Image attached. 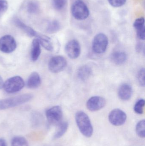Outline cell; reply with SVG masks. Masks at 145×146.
<instances>
[{
  "instance_id": "1",
  "label": "cell",
  "mask_w": 145,
  "mask_h": 146,
  "mask_svg": "<svg viewBox=\"0 0 145 146\" xmlns=\"http://www.w3.org/2000/svg\"><path fill=\"white\" fill-rule=\"evenodd\" d=\"M75 121L82 134L87 138L91 137L93 128L88 115L84 111H78L75 115Z\"/></svg>"
},
{
  "instance_id": "2",
  "label": "cell",
  "mask_w": 145,
  "mask_h": 146,
  "mask_svg": "<svg viewBox=\"0 0 145 146\" xmlns=\"http://www.w3.org/2000/svg\"><path fill=\"white\" fill-rule=\"evenodd\" d=\"M33 98V96L32 94H26L16 97L0 100V110L23 104L31 100Z\"/></svg>"
},
{
  "instance_id": "3",
  "label": "cell",
  "mask_w": 145,
  "mask_h": 146,
  "mask_svg": "<svg viewBox=\"0 0 145 146\" xmlns=\"http://www.w3.org/2000/svg\"><path fill=\"white\" fill-rule=\"evenodd\" d=\"M71 12L73 17L78 20L86 19L90 14L87 6L82 0H77L74 2L72 6Z\"/></svg>"
},
{
  "instance_id": "4",
  "label": "cell",
  "mask_w": 145,
  "mask_h": 146,
  "mask_svg": "<svg viewBox=\"0 0 145 146\" xmlns=\"http://www.w3.org/2000/svg\"><path fill=\"white\" fill-rule=\"evenodd\" d=\"M24 85L23 78L18 76H15L9 78L4 82L3 88L8 93H14L20 91Z\"/></svg>"
},
{
  "instance_id": "5",
  "label": "cell",
  "mask_w": 145,
  "mask_h": 146,
  "mask_svg": "<svg viewBox=\"0 0 145 146\" xmlns=\"http://www.w3.org/2000/svg\"><path fill=\"white\" fill-rule=\"evenodd\" d=\"M108 45V38L103 33L97 34L94 38L92 44L93 51L97 54L104 53Z\"/></svg>"
},
{
  "instance_id": "6",
  "label": "cell",
  "mask_w": 145,
  "mask_h": 146,
  "mask_svg": "<svg viewBox=\"0 0 145 146\" xmlns=\"http://www.w3.org/2000/svg\"><path fill=\"white\" fill-rule=\"evenodd\" d=\"M46 117L49 123L52 125H58L62 121L63 113L61 107L58 106H53L47 110Z\"/></svg>"
},
{
  "instance_id": "7",
  "label": "cell",
  "mask_w": 145,
  "mask_h": 146,
  "mask_svg": "<svg viewBox=\"0 0 145 146\" xmlns=\"http://www.w3.org/2000/svg\"><path fill=\"white\" fill-rule=\"evenodd\" d=\"M17 47V44L13 37L7 35L0 38V50L4 53H12Z\"/></svg>"
},
{
  "instance_id": "8",
  "label": "cell",
  "mask_w": 145,
  "mask_h": 146,
  "mask_svg": "<svg viewBox=\"0 0 145 146\" xmlns=\"http://www.w3.org/2000/svg\"><path fill=\"white\" fill-rule=\"evenodd\" d=\"M67 61L64 57L60 56L52 57L49 62L48 67L52 72L58 73L62 72L66 67Z\"/></svg>"
},
{
  "instance_id": "9",
  "label": "cell",
  "mask_w": 145,
  "mask_h": 146,
  "mask_svg": "<svg viewBox=\"0 0 145 146\" xmlns=\"http://www.w3.org/2000/svg\"><path fill=\"white\" fill-rule=\"evenodd\" d=\"M127 119L126 113L120 109H114L109 114V121L114 126H120L123 125Z\"/></svg>"
},
{
  "instance_id": "10",
  "label": "cell",
  "mask_w": 145,
  "mask_h": 146,
  "mask_svg": "<svg viewBox=\"0 0 145 146\" xmlns=\"http://www.w3.org/2000/svg\"><path fill=\"white\" fill-rule=\"evenodd\" d=\"M66 54L72 59L78 58L81 54V48L80 44L77 40L72 39L68 42L65 46Z\"/></svg>"
},
{
  "instance_id": "11",
  "label": "cell",
  "mask_w": 145,
  "mask_h": 146,
  "mask_svg": "<svg viewBox=\"0 0 145 146\" xmlns=\"http://www.w3.org/2000/svg\"><path fill=\"white\" fill-rule=\"evenodd\" d=\"M106 101L104 98L95 96L91 97L87 101V108L91 111H95L104 108Z\"/></svg>"
},
{
  "instance_id": "12",
  "label": "cell",
  "mask_w": 145,
  "mask_h": 146,
  "mask_svg": "<svg viewBox=\"0 0 145 146\" xmlns=\"http://www.w3.org/2000/svg\"><path fill=\"white\" fill-rule=\"evenodd\" d=\"M134 27L136 31L138 38L144 40L145 38V19L144 17L138 18L135 21Z\"/></svg>"
},
{
  "instance_id": "13",
  "label": "cell",
  "mask_w": 145,
  "mask_h": 146,
  "mask_svg": "<svg viewBox=\"0 0 145 146\" xmlns=\"http://www.w3.org/2000/svg\"><path fill=\"white\" fill-rule=\"evenodd\" d=\"M132 94L133 88L129 84H123L118 89V97L122 100L124 101L129 100L132 97Z\"/></svg>"
},
{
  "instance_id": "14",
  "label": "cell",
  "mask_w": 145,
  "mask_h": 146,
  "mask_svg": "<svg viewBox=\"0 0 145 146\" xmlns=\"http://www.w3.org/2000/svg\"><path fill=\"white\" fill-rule=\"evenodd\" d=\"M111 59L112 61L116 65H121L127 60V56L123 51H115L112 54Z\"/></svg>"
},
{
  "instance_id": "15",
  "label": "cell",
  "mask_w": 145,
  "mask_h": 146,
  "mask_svg": "<svg viewBox=\"0 0 145 146\" xmlns=\"http://www.w3.org/2000/svg\"><path fill=\"white\" fill-rule=\"evenodd\" d=\"M41 84V78L38 73L36 72H32L30 75L27 80V87L31 89L37 88Z\"/></svg>"
},
{
  "instance_id": "16",
  "label": "cell",
  "mask_w": 145,
  "mask_h": 146,
  "mask_svg": "<svg viewBox=\"0 0 145 146\" xmlns=\"http://www.w3.org/2000/svg\"><path fill=\"white\" fill-rule=\"evenodd\" d=\"M93 73V70L89 66L84 65L82 66L77 71V77L81 80L84 81L87 80L91 76Z\"/></svg>"
},
{
  "instance_id": "17",
  "label": "cell",
  "mask_w": 145,
  "mask_h": 146,
  "mask_svg": "<svg viewBox=\"0 0 145 146\" xmlns=\"http://www.w3.org/2000/svg\"><path fill=\"white\" fill-rule=\"evenodd\" d=\"M14 25L19 28L20 29L24 31L25 33L30 37L35 36H37V33L36 32L33 30L32 28L26 25L24 22H22L20 20L16 19L14 20Z\"/></svg>"
},
{
  "instance_id": "18",
  "label": "cell",
  "mask_w": 145,
  "mask_h": 146,
  "mask_svg": "<svg viewBox=\"0 0 145 146\" xmlns=\"http://www.w3.org/2000/svg\"><path fill=\"white\" fill-rule=\"evenodd\" d=\"M41 53V44L37 38L34 39L31 44V58L33 61L37 60Z\"/></svg>"
},
{
  "instance_id": "19",
  "label": "cell",
  "mask_w": 145,
  "mask_h": 146,
  "mask_svg": "<svg viewBox=\"0 0 145 146\" xmlns=\"http://www.w3.org/2000/svg\"><path fill=\"white\" fill-rule=\"evenodd\" d=\"M37 38L40 44L45 49L49 51H52L54 49L53 43L50 38L46 36H39Z\"/></svg>"
},
{
  "instance_id": "20",
  "label": "cell",
  "mask_w": 145,
  "mask_h": 146,
  "mask_svg": "<svg viewBox=\"0 0 145 146\" xmlns=\"http://www.w3.org/2000/svg\"><path fill=\"white\" fill-rule=\"evenodd\" d=\"M56 131L53 135L54 139H57L61 138L67 131L69 124L66 121H61L57 125Z\"/></svg>"
},
{
  "instance_id": "21",
  "label": "cell",
  "mask_w": 145,
  "mask_h": 146,
  "mask_svg": "<svg viewBox=\"0 0 145 146\" xmlns=\"http://www.w3.org/2000/svg\"><path fill=\"white\" fill-rule=\"evenodd\" d=\"M60 23L57 20L50 21L47 27V32L49 33L52 34L59 31L60 29Z\"/></svg>"
},
{
  "instance_id": "22",
  "label": "cell",
  "mask_w": 145,
  "mask_h": 146,
  "mask_svg": "<svg viewBox=\"0 0 145 146\" xmlns=\"http://www.w3.org/2000/svg\"><path fill=\"white\" fill-rule=\"evenodd\" d=\"M11 146H29V145L25 138L18 136L13 138L11 141Z\"/></svg>"
},
{
  "instance_id": "23",
  "label": "cell",
  "mask_w": 145,
  "mask_h": 146,
  "mask_svg": "<svg viewBox=\"0 0 145 146\" xmlns=\"http://www.w3.org/2000/svg\"><path fill=\"white\" fill-rule=\"evenodd\" d=\"M136 132L139 137L144 138L145 136V121L141 120L138 123L136 126Z\"/></svg>"
},
{
  "instance_id": "24",
  "label": "cell",
  "mask_w": 145,
  "mask_h": 146,
  "mask_svg": "<svg viewBox=\"0 0 145 146\" xmlns=\"http://www.w3.org/2000/svg\"><path fill=\"white\" fill-rule=\"evenodd\" d=\"M27 10L29 13L31 14L37 13L39 10V4L35 1H30L27 4Z\"/></svg>"
},
{
  "instance_id": "25",
  "label": "cell",
  "mask_w": 145,
  "mask_h": 146,
  "mask_svg": "<svg viewBox=\"0 0 145 146\" xmlns=\"http://www.w3.org/2000/svg\"><path fill=\"white\" fill-rule=\"evenodd\" d=\"M145 106V100L144 99H140L136 102L134 108L135 111L137 114H143L144 111V108Z\"/></svg>"
},
{
  "instance_id": "26",
  "label": "cell",
  "mask_w": 145,
  "mask_h": 146,
  "mask_svg": "<svg viewBox=\"0 0 145 146\" xmlns=\"http://www.w3.org/2000/svg\"><path fill=\"white\" fill-rule=\"evenodd\" d=\"M67 3V0H53V7L56 10L60 11L64 8Z\"/></svg>"
},
{
  "instance_id": "27",
  "label": "cell",
  "mask_w": 145,
  "mask_h": 146,
  "mask_svg": "<svg viewBox=\"0 0 145 146\" xmlns=\"http://www.w3.org/2000/svg\"><path fill=\"white\" fill-rule=\"evenodd\" d=\"M8 8V4L7 1L6 0H0V19L7 11Z\"/></svg>"
},
{
  "instance_id": "28",
  "label": "cell",
  "mask_w": 145,
  "mask_h": 146,
  "mask_svg": "<svg viewBox=\"0 0 145 146\" xmlns=\"http://www.w3.org/2000/svg\"><path fill=\"white\" fill-rule=\"evenodd\" d=\"M111 6L114 7H119L124 5L127 0H108Z\"/></svg>"
},
{
  "instance_id": "29",
  "label": "cell",
  "mask_w": 145,
  "mask_h": 146,
  "mask_svg": "<svg viewBox=\"0 0 145 146\" xmlns=\"http://www.w3.org/2000/svg\"><path fill=\"white\" fill-rule=\"evenodd\" d=\"M138 80L139 83L142 86H145V69L142 68L138 74Z\"/></svg>"
},
{
  "instance_id": "30",
  "label": "cell",
  "mask_w": 145,
  "mask_h": 146,
  "mask_svg": "<svg viewBox=\"0 0 145 146\" xmlns=\"http://www.w3.org/2000/svg\"><path fill=\"white\" fill-rule=\"evenodd\" d=\"M0 146H7V141L2 138H0Z\"/></svg>"
},
{
  "instance_id": "31",
  "label": "cell",
  "mask_w": 145,
  "mask_h": 146,
  "mask_svg": "<svg viewBox=\"0 0 145 146\" xmlns=\"http://www.w3.org/2000/svg\"><path fill=\"white\" fill-rule=\"evenodd\" d=\"M3 84H4V82L1 76H0V89L3 88Z\"/></svg>"
}]
</instances>
